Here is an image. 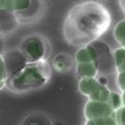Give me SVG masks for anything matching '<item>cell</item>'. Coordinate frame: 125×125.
Here are the masks:
<instances>
[{"label":"cell","instance_id":"8992f818","mask_svg":"<svg viewBox=\"0 0 125 125\" xmlns=\"http://www.w3.org/2000/svg\"><path fill=\"white\" fill-rule=\"evenodd\" d=\"M2 56L9 79L13 77L19 72H21L26 66L27 63L29 62L22 52L20 50V48L5 50Z\"/></svg>","mask_w":125,"mask_h":125},{"label":"cell","instance_id":"9c48e42d","mask_svg":"<svg viewBox=\"0 0 125 125\" xmlns=\"http://www.w3.org/2000/svg\"><path fill=\"white\" fill-rule=\"evenodd\" d=\"M43 8H44V5L42 0H31L28 9L21 12H18L15 14L20 23H28L35 20L38 16H40Z\"/></svg>","mask_w":125,"mask_h":125},{"label":"cell","instance_id":"7a4b0ae2","mask_svg":"<svg viewBox=\"0 0 125 125\" xmlns=\"http://www.w3.org/2000/svg\"><path fill=\"white\" fill-rule=\"evenodd\" d=\"M51 78L48 60L28 62L21 72L7 82V89L16 94H23L44 87Z\"/></svg>","mask_w":125,"mask_h":125},{"label":"cell","instance_id":"ac0fdd59","mask_svg":"<svg viewBox=\"0 0 125 125\" xmlns=\"http://www.w3.org/2000/svg\"><path fill=\"white\" fill-rule=\"evenodd\" d=\"M113 58L116 70L119 67H121V64L125 61V47H119L114 50L113 52Z\"/></svg>","mask_w":125,"mask_h":125},{"label":"cell","instance_id":"8fae6325","mask_svg":"<svg viewBox=\"0 0 125 125\" xmlns=\"http://www.w3.org/2000/svg\"><path fill=\"white\" fill-rule=\"evenodd\" d=\"M76 73L80 79L95 78L99 74L97 67L94 62L76 63Z\"/></svg>","mask_w":125,"mask_h":125},{"label":"cell","instance_id":"ba28073f","mask_svg":"<svg viewBox=\"0 0 125 125\" xmlns=\"http://www.w3.org/2000/svg\"><path fill=\"white\" fill-rule=\"evenodd\" d=\"M19 24L20 21L14 11L0 9V33L4 37L15 31Z\"/></svg>","mask_w":125,"mask_h":125},{"label":"cell","instance_id":"603a6c76","mask_svg":"<svg viewBox=\"0 0 125 125\" xmlns=\"http://www.w3.org/2000/svg\"><path fill=\"white\" fill-rule=\"evenodd\" d=\"M117 72H125V61L122 64H121V67H119L118 69H117Z\"/></svg>","mask_w":125,"mask_h":125},{"label":"cell","instance_id":"5bb4252c","mask_svg":"<svg viewBox=\"0 0 125 125\" xmlns=\"http://www.w3.org/2000/svg\"><path fill=\"white\" fill-rule=\"evenodd\" d=\"M113 34L117 42L122 47H125V20L117 23L113 31Z\"/></svg>","mask_w":125,"mask_h":125},{"label":"cell","instance_id":"2e32d148","mask_svg":"<svg viewBox=\"0 0 125 125\" xmlns=\"http://www.w3.org/2000/svg\"><path fill=\"white\" fill-rule=\"evenodd\" d=\"M84 125H118V123L114 116H110L95 120H86Z\"/></svg>","mask_w":125,"mask_h":125},{"label":"cell","instance_id":"5b68a950","mask_svg":"<svg viewBox=\"0 0 125 125\" xmlns=\"http://www.w3.org/2000/svg\"><path fill=\"white\" fill-rule=\"evenodd\" d=\"M94 46L95 52V65L97 67L99 74H107L112 72L115 67L113 53L109 46L105 42L100 40H95L91 43Z\"/></svg>","mask_w":125,"mask_h":125},{"label":"cell","instance_id":"7402d4cb","mask_svg":"<svg viewBox=\"0 0 125 125\" xmlns=\"http://www.w3.org/2000/svg\"><path fill=\"white\" fill-rule=\"evenodd\" d=\"M4 36L0 33V54H3L5 52V45H4Z\"/></svg>","mask_w":125,"mask_h":125},{"label":"cell","instance_id":"ffe728a7","mask_svg":"<svg viewBox=\"0 0 125 125\" xmlns=\"http://www.w3.org/2000/svg\"><path fill=\"white\" fill-rule=\"evenodd\" d=\"M114 118L118 125H122L125 123V106H121L120 108L114 111Z\"/></svg>","mask_w":125,"mask_h":125},{"label":"cell","instance_id":"d6986e66","mask_svg":"<svg viewBox=\"0 0 125 125\" xmlns=\"http://www.w3.org/2000/svg\"><path fill=\"white\" fill-rule=\"evenodd\" d=\"M108 103L111 106V107L113 108L114 111L117 110L118 108H120L121 106H123L121 95L119 94L118 93H115V92H111L109 99H108Z\"/></svg>","mask_w":125,"mask_h":125},{"label":"cell","instance_id":"9a60e30c","mask_svg":"<svg viewBox=\"0 0 125 125\" xmlns=\"http://www.w3.org/2000/svg\"><path fill=\"white\" fill-rule=\"evenodd\" d=\"M31 0H9V9L15 13L21 12L28 9Z\"/></svg>","mask_w":125,"mask_h":125},{"label":"cell","instance_id":"44dd1931","mask_svg":"<svg viewBox=\"0 0 125 125\" xmlns=\"http://www.w3.org/2000/svg\"><path fill=\"white\" fill-rule=\"evenodd\" d=\"M117 86L121 92L125 91V72H119L117 75Z\"/></svg>","mask_w":125,"mask_h":125},{"label":"cell","instance_id":"d4e9b609","mask_svg":"<svg viewBox=\"0 0 125 125\" xmlns=\"http://www.w3.org/2000/svg\"><path fill=\"white\" fill-rule=\"evenodd\" d=\"M120 2H121V7H122V9H123V10H124L125 12V0H120Z\"/></svg>","mask_w":125,"mask_h":125},{"label":"cell","instance_id":"6da1fadb","mask_svg":"<svg viewBox=\"0 0 125 125\" xmlns=\"http://www.w3.org/2000/svg\"><path fill=\"white\" fill-rule=\"evenodd\" d=\"M110 21V14L102 4L93 0L82 2L68 12L63 25L64 38L71 45L84 46L106 32Z\"/></svg>","mask_w":125,"mask_h":125},{"label":"cell","instance_id":"484cf974","mask_svg":"<svg viewBox=\"0 0 125 125\" xmlns=\"http://www.w3.org/2000/svg\"><path fill=\"white\" fill-rule=\"evenodd\" d=\"M122 125H125V123H124V124H122Z\"/></svg>","mask_w":125,"mask_h":125},{"label":"cell","instance_id":"4fadbf2b","mask_svg":"<svg viewBox=\"0 0 125 125\" xmlns=\"http://www.w3.org/2000/svg\"><path fill=\"white\" fill-rule=\"evenodd\" d=\"M21 125H53V123L44 113L33 112L25 117L21 122Z\"/></svg>","mask_w":125,"mask_h":125},{"label":"cell","instance_id":"3957f363","mask_svg":"<svg viewBox=\"0 0 125 125\" xmlns=\"http://www.w3.org/2000/svg\"><path fill=\"white\" fill-rule=\"evenodd\" d=\"M19 48L29 62L47 60L51 51L48 40L38 33L25 36L21 42Z\"/></svg>","mask_w":125,"mask_h":125},{"label":"cell","instance_id":"7c38bea8","mask_svg":"<svg viewBox=\"0 0 125 125\" xmlns=\"http://www.w3.org/2000/svg\"><path fill=\"white\" fill-rule=\"evenodd\" d=\"M74 59H75V63H94V61H95V52H94V48L92 45V44L80 47L78 49V51L76 52Z\"/></svg>","mask_w":125,"mask_h":125},{"label":"cell","instance_id":"e0dca14e","mask_svg":"<svg viewBox=\"0 0 125 125\" xmlns=\"http://www.w3.org/2000/svg\"><path fill=\"white\" fill-rule=\"evenodd\" d=\"M9 80L7 70L5 67V62L2 54H0V90L7 88V82Z\"/></svg>","mask_w":125,"mask_h":125},{"label":"cell","instance_id":"cb8c5ba5","mask_svg":"<svg viewBox=\"0 0 125 125\" xmlns=\"http://www.w3.org/2000/svg\"><path fill=\"white\" fill-rule=\"evenodd\" d=\"M121 98H122V104L123 106H125V91H123L121 94Z\"/></svg>","mask_w":125,"mask_h":125},{"label":"cell","instance_id":"30bf717a","mask_svg":"<svg viewBox=\"0 0 125 125\" xmlns=\"http://www.w3.org/2000/svg\"><path fill=\"white\" fill-rule=\"evenodd\" d=\"M75 59L66 53L57 54L52 60V67L60 73L70 72L73 68V63Z\"/></svg>","mask_w":125,"mask_h":125},{"label":"cell","instance_id":"277c9868","mask_svg":"<svg viewBox=\"0 0 125 125\" xmlns=\"http://www.w3.org/2000/svg\"><path fill=\"white\" fill-rule=\"evenodd\" d=\"M79 91L90 100L108 102L111 91L95 78H83L79 81Z\"/></svg>","mask_w":125,"mask_h":125},{"label":"cell","instance_id":"52a82bcc","mask_svg":"<svg viewBox=\"0 0 125 125\" xmlns=\"http://www.w3.org/2000/svg\"><path fill=\"white\" fill-rule=\"evenodd\" d=\"M83 114L86 120H95L114 115V110L108 102L88 100L83 108Z\"/></svg>","mask_w":125,"mask_h":125}]
</instances>
